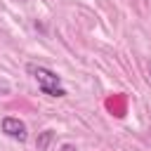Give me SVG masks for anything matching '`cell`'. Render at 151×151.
Instances as JSON below:
<instances>
[{
  "label": "cell",
  "instance_id": "1",
  "mask_svg": "<svg viewBox=\"0 0 151 151\" xmlns=\"http://www.w3.org/2000/svg\"><path fill=\"white\" fill-rule=\"evenodd\" d=\"M28 73L38 80V87L50 94V97H66V90L59 87V76L45 66H35V64H28Z\"/></svg>",
  "mask_w": 151,
  "mask_h": 151
},
{
  "label": "cell",
  "instance_id": "2",
  "mask_svg": "<svg viewBox=\"0 0 151 151\" xmlns=\"http://www.w3.org/2000/svg\"><path fill=\"white\" fill-rule=\"evenodd\" d=\"M2 132L7 137H12V139L24 142L26 139V123L19 120V118H14V116H7V118H2Z\"/></svg>",
  "mask_w": 151,
  "mask_h": 151
},
{
  "label": "cell",
  "instance_id": "3",
  "mask_svg": "<svg viewBox=\"0 0 151 151\" xmlns=\"http://www.w3.org/2000/svg\"><path fill=\"white\" fill-rule=\"evenodd\" d=\"M52 142V132L47 130V132H42L40 137H38V142H35V146H38V151H47V144Z\"/></svg>",
  "mask_w": 151,
  "mask_h": 151
},
{
  "label": "cell",
  "instance_id": "4",
  "mask_svg": "<svg viewBox=\"0 0 151 151\" xmlns=\"http://www.w3.org/2000/svg\"><path fill=\"white\" fill-rule=\"evenodd\" d=\"M61 151H76V149H73V144H64V146H61Z\"/></svg>",
  "mask_w": 151,
  "mask_h": 151
},
{
  "label": "cell",
  "instance_id": "5",
  "mask_svg": "<svg viewBox=\"0 0 151 151\" xmlns=\"http://www.w3.org/2000/svg\"><path fill=\"white\" fill-rule=\"evenodd\" d=\"M149 76H151V64H149Z\"/></svg>",
  "mask_w": 151,
  "mask_h": 151
}]
</instances>
